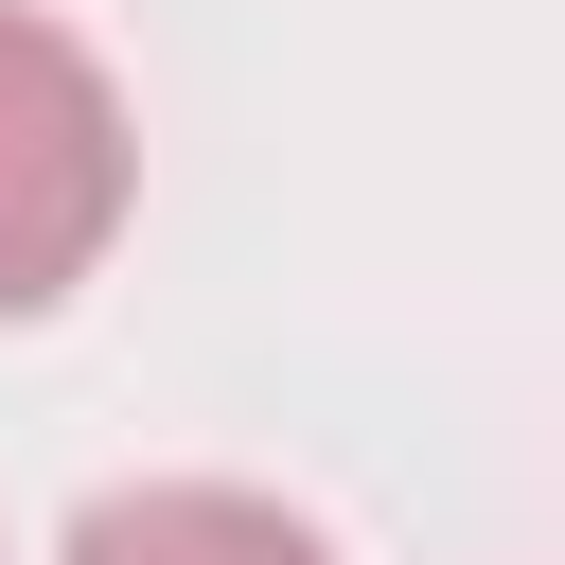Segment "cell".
<instances>
[{
	"label": "cell",
	"instance_id": "6da1fadb",
	"mask_svg": "<svg viewBox=\"0 0 565 565\" xmlns=\"http://www.w3.org/2000/svg\"><path fill=\"white\" fill-rule=\"evenodd\" d=\"M124 194H141V141H124L106 53H88L71 18L0 0V318H53V300L106 265Z\"/></svg>",
	"mask_w": 565,
	"mask_h": 565
},
{
	"label": "cell",
	"instance_id": "7a4b0ae2",
	"mask_svg": "<svg viewBox=\"0 0 565 565\" xmlns=\"http://www.w3.org/2000/svg\"><path fill=\"white\" fill-rule=\"evenodd\" d=\"M71 565H335L282 494H230V477H141V494H88L71 512Z\"/></svg>",
	"mask_w": 565,
	"mask_h": 565
}]
</instances>
